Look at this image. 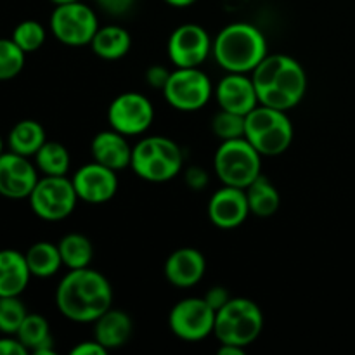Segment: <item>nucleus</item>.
<instances>
[{
	"label": "nucleus",
	"mask_w": 355,
	"mask_h": 355,
	"mask_svg": "<svg viewBox=\"0 0 355 355\" xmlns=\"http://www.w3.org/2000/svg\"><path fill=\"white\" fill-rule=\"evenodd\" d=\"M35 163L44 175H66L69 170V153L59 142L45 141L35 155Z\"/></svg>",
	"instance_id": "cd10ccee"
},
{
	"label": "nucleus",
	"mask_w": 355,
	"mask_h": 355,
	"mask_svg": "<svg viewBox=\"0 0 355 355\" xmlns=\"http://www.w3.org/2000/svg\"><path fill=\"white\" fill-rule=\"evenodd\" d=\"M58 246L59 253H61L62 266L68 267L69 270L83 269V267H89V263L92 262L94 246L87 236L73 232V234L64 236Z\"/></svg>",
	"instance_id": "bb28decb"
},
{
	"label": "nucleus",
	"mask_w": 355,
	"mask_h": 355,
	"mask_svg": "<svg viewBox=\"0 0 355 355\" xmlns=\"http://www.w3.org/2000/svg\"><path fill=\"white\" fill-rule=\"evenodd\" d=\"M0 333H2V331H0Z\"/></svg>",
	"instance_id": "37998d69"
},
{
	"label": "nucleus",
	"mask_w": 355,
	"mask_h": 355,
	"mask_svg": "<svg viewBox=\"0 0 355 355\" xmlns=\"http://www.w3.org/2000/svg\"><path fill=\"white\" fill-rule=\"evenodd\" d=\"M211 82L200 68H177L170 73L163 94L172 107L179 111H198L211 97Z\"/></svg>",
	"instance_id": "9d476101"
},
{
	"label": "nucleus",
	"mask_w": 355,
	"mask_h": 355,
	"mask_svg": "<svg viewBox=\"0 0 355 355\" xmlns=\"http://www.w3.org/2000/svg\"><path fill=\"white\" fill-rule=\"evenodd\" d=\"M106 352H107L106 347L101 345L97 340H94V342L78 343V345L71 350L73 355H104Z\"/></svg>",
	"instance_id": "4c0bfd02"
},
{
	"label": "nucleus",
	"mask_w": 355,
	"mask_h": 355,
	"mask_svg": "<svg viewBox=\"0 0 355 355\" xmlns=\"http://www.w3.org/2000/svg\"><path fill=\"white\" fill-rule=\"evenodd\" d=\"M31 210L38 218L47 222L64 220L73 214L78 201L73 180L66 175H44L30 194Z\"/></svg>",
	"instance_id": "6e6552de"
},
{
	"label": "nucleus",
	"mask_w": 355,
	"mask_h": 355,
	"mask_svg": "<svg viewBox=\"0 0 355 355\" xmlns=\"http://www.w3.org/2000/svg\"><path fill=\"white\" fill-rule=\"evenodd\" d=\"M170 73L172 71H168L165 66L155 64V66H151L148 71H146V82H148V85H151L153 89L163 90L165 89L166 82H168Z\"/></svg>",
	"instance_id": "72a5a7b5"
},
{
	"label": "nucleus",
	"mask_w": 355,
	"mask_h": 355,
	"mask_svg": "<svg viewBox=\"0 0 355 355\" xmlns=\"http://www.w3.org/2000/svg\"><path fill=\"white\" fill-rule=\"evenodd\" d=\"M184 155L177 142L168 137L151 135L132 148V170L148 182H166L182 168Z\"/></svg>",
	"instance_id": "20e7f679"
},
{
	"label": "nucleus",
	"mask_w": 355,
	"mask_h": 355,
	"mask_svg": "<svg viewBox=\"0 0 355 355\" xmlns=\"http://www.w3.org/2000/svg\"><path fill=\"white\" fill-rule=\"evenodd\" d=\"M245 139L262 156H277L293 142V125L286 111L259 104L245 116Z\"/></svg>",
	"instance_id": "39448f33"
},
{
	"label": "nucleus",
	"mask_w": 355,
	"mask_h": 355,
	"mask_svg": "<svg viewBox=\"0 0 355 355\" xmlns=\"http://www.w3.org/2000/svg\"><path fill=\"white\" fill-rule=\"evenodd\" d=\"M26 257L16 250H0V297H19L30 283Z\"/></svg>",
	"instance_id": "aec40b11"
},
{
	"label": "nucleus",
	"mask_w": 355,
	"mask_h": 355,
	"mask_svg": "<svg viewBox=\"0 0 355 355\" xmlns=\"http://www.w3.org/2000/svg\"><path fill=\"white\" fill-rule=\"evenodd\" d=\"M26 315V307L19 297H0V331L16 335Z\"/></svg>",
	"instance_id": "c756f323"
},
{
	"label": "nucleus",
	"mask_w": 355,
	"mask_h": 355,
	"mask_svg": "<svg viewBox=\"0 0 355 355\" xmlns=\"http://www.w3.org/2000/svg\"><path fill=\"white\" fill-rule=\"evenodd\" d=\"M250 214L246 191L241 187L224 186L214 193L208 203V217L218 229H236Z\"/></svg>",
	"instance_id": "dca6fc26"
},
{
	"label": "nucleus",
	"mask_w": 355,
	"mask_h": 355,
	"mask_svg": "<svg viewBox=\"0 0 355 355\" xmlns=\"http://www.w3.org/2000/svg\"><path fill=\"white\" fill-rule=\"evenodd\" d=\"M211 49L214 42L200 24H182L170 35L168 55L177 68H200L210 55Z\"/></svg>",
	"instance_id": "ddd939ff"
},
{
	"label": "nucleus",
	"mask_w": 355,
	"mask_h": 355,
	"mask_svg": "<svg viewBox=\"0 0 355 355\" xmlns=\"http://www.w3.org/2000/svg\"><path fill=\"white\" fill-rule=\"evenodd\" d=\"M97 6L110 16H123L134 7L135 0H96Z\"/></svg>",
	"instance_id": "473e14b6"
},
{
	"label": "nucleus",
	"mask_w": 355,
	"mask_h": 355,
	"mask_svg": "<svg viewBox=\"0 0 355 355\" xmlns=\"http://www.w3.org/2000/svg\"><path fill=\"white\" fill-rule=\"evenodd\" d=\"M211 52L225 71L248 73L267 55V40L253 24L232 23L217 35Z\"/></svg>",
	"instance_id": "7ed1b4c3"
},
{
	"label": "nucleus",
	"mask_w": 355,
	"mask_h": 355,
	"mask_svg": "<svg viewBox=\"0 0 355 355\" xmlns=\"http://www.w3.org/2000/svg\"><path fill=\"white\" fill-rule=\"evenodd\" d=\"M16 338L26 347L28 352L37 355H52V336L49 322L40 314H28L16 333Z\"/></svg>",
	"instance_id": "4be33fe9"
},
{
	"label": "nucleus",
	"mask_w": 355,
	"mask_h": 355,
	"mask_svg": "<svg viewBox=\"0 0 355 355\" xmlns=\"http://www.w3.org/2000/svg\"><path fill=\"white\" fill-rule=\"evenodd\" d=\"M245 349L238 345H227V343H220V349H218V355H243Z\"/></svg>",
	"instance_id": "58836bf2"
},
{
	"label": "nucleus",
	"mask_w": 355,
	"mask_h": 355,
	"mask_svg": "<svg viewBox=\"0 0 355 355\" xmlns=\"http://www.w3.org/2000/svg\"><path fill=\"white\" fill-rule=\"evenodd\" d=\"M45 130L38 121L21 120L9 132V148L10 151L23 156H35L38 149L45 144Z\"/></svg>",
	"instance_id": "393cba45"
},
{
	"label": "nucleus",
	"mask_w": 355,
	"mask_h": 355,
	"mask_svg": "<svg viewBox=\"0 0 355 355\" xmlns=\"http://www.w3.org/2000/svg\"><path fill=\"white\" fill-rule=\"evenodd\" d=\"M107 118L113 130L123 135H139L151 127L155 107L142 94L125 92L111 103Z\"/></svg>",
	"instance_id": "f8f14e48"
},
{
	"label": "nucleus",
	"mask_w": 355,
	"mask_h": 355,
	"mask_svg": "<svg viewBox=\"0 0 355 355\" xmlns=\"http://www.w3.org/2000/svg\"><path fill=\"white\" fill-rule=\"evenodd\" d=\"M94 336L107 350L120 349L132 336V319L127 312L110 309L94 321Z\"/></svg>",
	"instance_id": "412c9836"
},
{
	"label": "nucleus",
	"mask_w": 355,
	"mask_h": 355,
	"mask_svg": "<svg viewBox=\"0 0 355 355\" xmlns=\"http://www.w3.org/2000/svg\"><path fill=\"white\" fill-rule=\"evenodd\" d=\"M186 184L194 191L205 189V186L208 184V173L200 166H193V168L187 170Z\"/></svg>",
	"instance_id": "c9c22d12"
},
{
	"label": "nucleus",
	"mask_w": 355,
	"mask_h": 355,
	"mask_svg": "<svg viewBox=\"0 0 355 355\" xmlns=\"http://www.w3.org/2000/svg\"><path fill=\"white\" fill-rule=\"evenodd\" d=\"M55 6H62V3H71V2H80V0H51Z\"/></svg>",
	"instance_id": "a19ab883"
},
{
	"label": "nucleus",
	"mask_w": 355,
	"mask_h": 355,
	"mask_svg": "<svg viewBox=\"0 0 355 355\" xmlns=\"http://www.w3.org/2000/svg\"><path fill=\"white\" fill-rule=\"evenodd\" d=\"M252 73L259 103L263 106L288 111L304 99L307 75L297 59L286 54H267Z\"/></svg>",
	"instance_id": "f03ea898"
},
{
	"label": "nucleus",
	"mask_w": 355,
	"mask_h": 355,
	"mask_svg": "<svg viewBox=\"0 0 355 355\" xmlns=\"http://www.w3.org/2000/svg\"><path fill=\"white\" fill-rule=\"evenodd\" d=\"M92 51L96 52L99 58L107 59V61H114L120 59L130 51L132 38L125 28L116 26V24H110V26L99 28L94 35Z\"/></svg>",
	"instance_id": "5701e85b"
},
{
	"label": "nucleus",
	"mask_w": 355,
	"mask_h": 355,
	"mask_svg": "<svg viewBox=\"0 0 355 355\" xmlns=\"http://www.w3.org/2000/svg\"><path fill=\"white\" fill-rule=\"evenodd\" d=\"M211 130L218 139H222V142L245 137V116L222 110L214 116Z\"/></svg>",
	"instance_id": "7c9ffc66"
},
{
	"label": "nucleus",
	"mask_w": 355,
	"mask_h": 355,
	"mask_svg": "<svg viewBox=\"0 0 355 355\" xmlns=\"http://www.w3.org/2000/svg\"><path fill=\"white\" fill-rule=\"evenodd\" d=\"M28 350L17 338H0V355H26Z\"/></svg>",
	"instance_id": "e433bc0d"
},
{
	"label": "nucleus",
	"mask_w": 355,
	"mask_h": 355,
	"mask_svg": "<svg viewBox=\"0 0 355 355\" xmlns=\"http://www.w3.org/2000/svg\"><path fill=\"white\" fill-rule=\"evenodd\" d=\"M26 262L31 276L51 277L61 269L62 259L59 246L49 241H38L26 252Z\"/></svg>",
	"instance_id": "a878e982"
},
{
	"label": "nucleus",
	"mask_w": 355,
	"mask_h": 355,
	"mask_svg": "<svg viewBox=\"0 0 355 355\" xmlns=\"http://www.w3.org/2000/svg\"><path fill=\"white\" fill-rule=\"evenodd\" d=\"M215 96L220 104V110L243 116H246L260 104L253 80L248 78L245 73H229L227 76H224L215 90Z\"/></svg>",
	"instance_id": "f3484780"
},
{
	"label": "nucleus",
	"mask_w": 355,
	"mask_h": 355,
	"mask_svg": "<svg viewBox=\"0 0 355 355\" xmlns=\"http://www.w3.org/2000/svg\"><path fill=\"white\" fill-rule=\"evenodd\" d=\"M165 2L173 7H187V6H193L196 0H165Z\"/></svg>",
	"instance_id": "ea45409f"
},
{
	"label": "nucleus",
	"mask_w": 355,
	"mask_h": 355,
	"mask_svg": "<svg viewBox=\"0 0 355 355\" xmlns=\"http://www.w3.org/2000/svg\"><path fill=\"white\" fill-rule=\"evenodd\" d=\"M3 153V141H2V137H0V155H2Z\"/></svg>",
	"instance_id": "79ce46f5"
},
{
	"label": "nucleus",
	"mask_w": 355,
	"mask_h": 355,
	"mask_svg": "<svg viewBox=\"0 0 355 355\" xmlns=\"http://www.w3.org/2000/svg\"><path fill=\"white\" fill-rule=\"evenodd\" d=\"M263 314L259 305L248 298H231L215 314L214 335L220 343L246 349L260 336Z\"/></svg>",
	"instance_id": "423d86ee"
},
{
	"label": "nucleus",
	"mask_w": 355,
	"mask_h": 355,
	"mask_svg": "<svg viewBox=\"0 0 355 355\" xmlns=\"http://www.w3.org/2000/svg\"><path fill=\"white\" fill-rule=\"evenodd\" d=\"M24 55L26 52L12 38H0V82L19 75L24 66Z\"/></svg>",
	"instance_id": "c85d7f7f"
},
{
	"label": "nucleus",
	"mask_w": 355,
	"mask_h": 355,
	"mask_svg": "<svg viewBox=\"0 0 355 355\" xmlns=\"http://www.w3.org/2000/svg\"><path fill=\"white\" fill-rule=\"evenodd\" d=\"M55 304L66 319L94 322L113 304V288L106 276L83 267L66 274L55 290Z\"/></svg>",
	"instance_id": "f257e3e1"
},
{
	"label": "nucleus",
	"mask_w": 355,
	"mask_h": 355,
	"mask_svg": "<svg viewBox=\"0 0 355 355\" xmlns=\"http://www.w3.org/2000/svg\"><path fill=\"white\" fill-rule=\"evenodd\" d=\"M38 182L37 166L28 156L9 151L0 155V194L10 200L30 198Z\"/></svg>",
	"instance_id": "4468645a"
},
{
	"label": "nucleus",
	"mask_w": 355,
	"mask_h": 355,
	"mask_svg": "<svg viewBox=\"0 0 355 355\" xmlns=\"http://www.w3.org/2000/svg\"><path fill=\"white\" fill-rule=\"evenodd\" d=\"M127 135L116 130H103L94 137L92 156L97 163L107 168L123 170L132 163V148L127 142Z\"/></svg>",
	"instance_id": "6ab92c4d"
},
{
	"label": "nucleus",
	"mask_w": 355,
	"mask_h": 355,
	"mask_svg": "<svg viewBox=\"0 0 355 355\" xmlns=\"http://www.w3.org/2000/svg\"><path fill=\"white\" fill-rule=\"evenodd\" d=\"M51 30L59 42L71 47L87 45L92 42L99 30L96 12L82 2L55 6L51 16Z\"/></svg>",
	"instance_id": "1a4fd4ad"
},
{
	"label": "nucleus",
	"mask_w": 355,
	"mask_h": 355,
	"mask_svg": "<svg viewBox=\"0 0 355 355\" xmlns=\"http://www.w3.org/2000/svg\"><path fill=\"white\" fill-rule=\"evenodd\" d=\"M207 270L201 252L194 248H180L165 262V277L175 288H191L200 283Z\"/></svg>",
	"instance_id": "a211bd4d"
},
{
	"label": "nucleus",
	"mask_w": 355,
	"mask_h": 355,
	"mask_svg": "<svg viewBox=\"0 0 355 355\" xmlns=\"http://www.w3.org/2000/svg\"><path fill=\"white\" fill-rule=\"evenodd\" d=\"M246 198H248L250 214L257 217H270L277 211L281 205V196L277 187L260 173L248 187H246Z\"/></svg>",
	"instance_id": "b1692460"
},
{
	"label": "nucleus",
	"mask_w": 355,
	"mask_h": 355,
	"mask_svg": "<svg viewBox=\"0 0 355 355\" xmlns=\"http://www.w3.org/2000/svg\"><path fill=\"white\" fill-rule=\"evenodd\" d=\"M71 180L78 200L90 205L106 203L118 191L116 172L97 162L82 166Z\"/></svg>",
	"instance_id": "2eb2a0df"
},
{
	"label": "nucleus",
	"mask_w": 355,
	"mask_h": 355,
	"mask_svg": "<svg viewBox=\"0 0 355 355\" xmlns=\"http://www.w3.org/2000/svg\"><path fill=\"white\" fill-rule=\"evenodd\" d=\"M12 40L16 42L26 54L28 52H35L44 45L45 30L38 21L26 19L14 28Z\"/></svg>",
	"instance_id": "2f4dec72"
},
{
	"label": "nucleus",
	"mask_w": 355,
	"mask_h": 355,
	"mask_svg": "<svg viewBox=\"0 0 355 355\" xmlns=\"http://www.w3.org/2000/svg\"><path fill=\"white\" fill-rule=\"evenodd\" d=\"M203 298L207 300V304L210 305L215 312H217V311H220V309L224 307L229 300H231V295H229V291L225 290L224 286H214L207 291V295H205Z\"/></svg>",
	"instance_id": "f704fd0d"
},
{
	"label": "nucleus",
	"mask_w": 355,
	"mask_h": 355,
	"mask_svg": "<svg viewBox=\"0 0 355 355\" xmlns=\"http://www.w3.org/2000/svg\"><path fill=\"white\" fill-rule=\"evenodd\" d=\"M217 312L205 298H186L172 309L168 324L173 335L184 342H200L214 333Z\"/></svg>",
	"instance_id": "9b49d317"
},
{
	"label": "nucleus",
	"mask_w": 355,
	"mask_h": 355,
	"mask_svg": "<svg viewBox=\"0 0 355 355\" xmlns=\"http://www.w3.org/2000/svg\"><path fill=\"white\" fill-rule=\"evenodd\" d=\"M262 155L245 137L224 141L214 158V168L224 186L246 189L262 173Z\"/></svg>",
	"instance_id": "0eeeda50"
}]
</instances>
